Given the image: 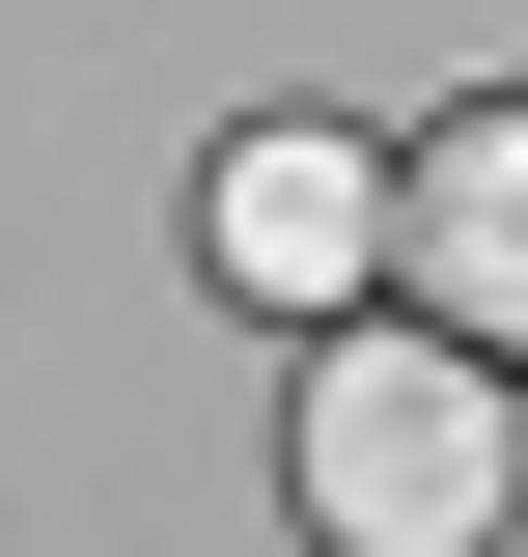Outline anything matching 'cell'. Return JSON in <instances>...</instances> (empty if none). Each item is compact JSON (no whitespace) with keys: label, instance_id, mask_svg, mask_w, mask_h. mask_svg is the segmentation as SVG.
Returning <instances> with one entry per match:
<instances>
[{"label":"cell","instance_id":"obj_1","mask_svg":"<svg viewBox=\"0 0 528 557\" xmlns=\"http://www.w3.org/2000/svg\"><path fill=\"white\" fill-rule=\"evenodd\" d=\"M528 502V391L445 335H306V530L334 557H473Z\"/></svg>","mask_w":528,"mask_h":557},{"label":"cell","instance_id":"obj_2","mask_svg":"<svg viewBox=\"0 0 528 557\" xmlns=\"http://www.w3.org/2000/svg\"><path fill=\"white\" fill-rule=\"evenodd\" d=\"M390 251L445 307V362H528V112H445V168H390Z\"/></svg>","mask_w":528,"mask_h":557},{"label":"cell","instance_id":"obj_3","mask_svg":"<svg viewBox=\"0 0 528 557\" xmlns=\"http://www.w3.org/2000/svg\"><path fill=\"white\" fill-rule=\"evenodd\" d=\"M223 278L334 335V307L390 278V168H362V139H251V168H223Z\"/></svg>","mask_w":528,"mask_h":557}]
</instances>
